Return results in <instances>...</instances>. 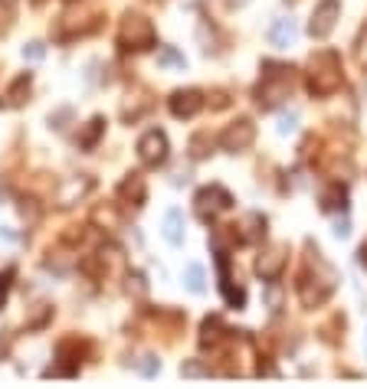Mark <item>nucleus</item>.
Here are the masks:
<instances>
[{"instance_id": "dca6fc26", "label": "nucleus", "mask_w": 367, "mask_h": 389, "mask_svg": "<svg viewBox=\"0 0 367 389\" xmlns=\"http://www.w3.org/2000/svg\"><path fill=\"white\" fill-rule=\"evenodd\" d=\"M102 131H105V118H92L86 125V131L79 135V147H86V151H92L95 147V141L102 137Z\"/></svg>"}, {"instance_id": "20e7f679", "label": "nucleus", "mask_w": 367, "mask_h": 389, "mask_svg": "<svg viewBox=\"0 0 367 389\" xmlns=\"http://www.w3.org/2000/svg\"><path fill=\"white\" fill-rule=\"evenodd\" d=\"M168 151H171V144H168V135L151 128L148 135H141L138 141V161L145 164V167H161L168 161Z\"/></svg>"}, {"instance_id": "aec40b11", "label": "nucleus", "mask_w": 367, "mask_h": 389, "mask_svg": "<svg viewBox=\"0 0 367 389\" xmlns=\"http://www.w3.org/2000/svg\"><path fill=\"white\" fill-rule=\"evenodd\" d=\"M138 370L145 373V376H158V373H161V360H158V356H141V363H138Z\"/></svg>"}, {"instance_id": "bb28decb", "label": "nucleus", "mask_w": 367, "mask_h": 389, "mask_svg": "<svg viewBox=\"0 0 367 389\" xmlns=\"http://www.w3.org/2000/svg\"><path fill=\"white\" fill-rule=\"evenodd\" d=\"M0 242H17V232L7 226H0Z\"/></svg>"}, {"instance_id": "4be33fe9", "label": "nucleus", "mask_w": 367, "mask_h": 389, "mask_svg": "<svg viewBox=\"0 0 367 389\" xmlns=\"http://www.w3.org/2000/svg\"><path fill=\"white\" fill-rule=\"evenodd\" d=\"M295 128H299V115H295V111H289V115L279 118V135H292Z\"/></svg>"}, {"instance_id": "a878e982", "label": "nucleus", "mask_w": 367, "mask_h": 389, "mask_svg": "<svg viewBox=\"0 0 367 389\" xmlns=\"http://www.w3.org/2000/svg\"><path fill=\"white\" fill-rule=\"evenodd\" d=\"M358 62H361V66H367V30L361 33V40H358Z\"/></svg>"}, {"instance_id": "c85d7f7f", "label": "nucleus", "mask_w": 367, "mask_h": 389, "mask_svg": "<svg viewBox=\"0 0 367 389\" xmlns=\"http://www.w3.org/2000/svg\"><path fill=\"white\" fill-rule=\"evenodd\" d=\"M361 265H364V269H367V246L361 249Z\"/></svg>"}, {"instance_id": "9d476101", "label": "nucleus", "mask_w": 367, "mask_h": 389, "mask_svg": "<svg viewBox=\"0 0 367 389\" xmlns=\"http://www.w3.org/2000/svg\"><path fill=\"white\" fill-rule=\"evenodd\" d=\"M295 40H299V23H295V20L292 17L273 20V26H269V43H273L275 50H289Z\"/></svg>"}, {"instance_id": "f257e3e1", "label": "nucleus", "mask_w": 367, "mask_h": 389, "mask_svg": "<svg viewBox=\"0 0 367 389\" xmlns=\"http://www.w3.org/2000/svg\"><path fill=\"white\" fill-rule=\"evenodd\" d=\"M341 85V60L334 52H318L308 72V89L315 95H332Z\"/></svg>"}, {"instance_id": "412c9836", "label": "nucleus", "mask_w": 367, "mask_h": 389, "mask_svg": "<svg viewBox=\"0 0 367 389\" xmlns=\"http://www.w3.org/2000/svg\"><path fill=\"white\" fill-rule=\"evenodd\" d=\"M43 56H46V46H43V43H26V46H23V60L40 62Z\"/></svg>"}, {"instance_id": "b1692460", "label": "nucleus", "mask_w": 367, "mask_h": 389, "mask_svg": "<svg viewBox=\"0 0 367 389\" xmlns=\"http://www.w3.org/2000/svg\"><path fill=\"white\" fill-rule=\"evenodd\" d=\"M131 288H135V295H138V298H145V291H148V288H145V278H141L138 271H135V275H131V278H128V291H131Z\"/></svg>"}, {"instance_id": "a211bd4d", "label": "nucleus", "mask_w": 367, "mask_h": 389, "mask_svg": "<svg viewBox=\"0 0 367 389\" xmlns=\"http://www.w3.org/2000/svg\"><path fill=\"white\" fill-rule=\"evenodd\" d=\"M344 200H348V196H344L341 186H332V190H328V193L322 196V210H338V206L344 210V206H348Z\"/></svg>"}, {"instance_id": "5701e85b", "label": "nucleus", "mask_w": 367, "mask_h": 389, "mask_svg": "<svg viewBox=\"0 0 367 389\" xmlns=\"http://www.w3.org/2000/svg\"><path fill=\"white\" fill-rule=\"evenodd\" d=\"M180 376H207V366L197 363V360H187V363H180Z\"/></svg>"}, {"instance_id": "1a4fd4ad", "label": "nucleus", "mask_w": 367, "mask_h": 389, "mask_svg": "<svg viewBox=\"0 0 367 389\" xmlns=\"http://www.w3.org/2000/svg\"><path fill=\"white\" fill-rule=\"evenodd\" d=\"M285 262H289L285 246H273V249H265V252L256 259V271L263 275V281H275L282 275V269H285Z\"/></svg>"}, {"instance_id": "4468645a", "label": "nucleus", "mask_w": 367, "mask_h": 389, "mask_svg": "<svg viewBox=\"0 0 367 389\" xmlns=\"http://www.w3.org/2000/svg\"><path fill=\"white\" fill-rule=\"evenodd\" d=\"M119 196L121 200H128L131 206H141L148 196V186H145V177L141 174H128V177L119 184Z\"/></svg>"}, {"instance_id": "f3484780", "label": "nucleus", "mask_w": 367, "mask_h": 389, "mask_svg": "<svg viewBox=\"0 0 367 389\" xmlns=\"http://www.w3.org/2000/svg\"><path fill=\"white\" fill-rule=\"evenodd\" d=\"M158 66H164V69H184V66H187V60H184V52L174 50V46H161V50H158Z\"/></svg>"}, {"instance_id": "7ed1b4c3", "label": "nucleus", "mask_w": 367, "mask_h": 389, "mask_svg": "<svg viewBox=\"0 0 367 389\" xmlns=\"http://www.w3.org/2000/svg\"><path fill=\"white\" fill-rule=\"evenodd\" d=\"M194 206H197V216H200V220H217L220 213H226L233 206V196L226 193L223 186L210 184V186H204V190H197Z\"/></svg>"}, {"instance_id": "393cba45", "label": "nucleus", "mask_w": 367, "mask_h": 389, "mask_svg": "<svg viewBox=\"0 0 367 389\" xmlns=\"http://www.w3.org/2000/svg\"><path fill=\"white\" fill-rule=\"evenodd\" d=\"M334 236H338V239H348V236H351V222H348V220H334Z\"/></svg>"}, {"instance_id": "c756f323", "label": "nucleus", "mask_w": 367, "mask_h": 389, "mask_svg": "<svg viewBox=\"0 0 367 389\" xmlns=\"http://www.w3.org/2000/svg\"><path fill=\"white\" fill-rule=\"evenodd\" d=\"M226 4H233V7H243V4H249V0H226Z\"/></svg>"}, {"instance_id": "cd10ccee", "label": "nucleus", "mask_w": 367, "mask_h": 389, "mask_svg": "<svg viewBox=\"0 0 367 389\" xmlns=\"http://www.w3.org/2000/svg\"><path fill=\"white\" fill-rule=\"evenodd\" d=\"M223 105H226V95L217 92V95H214V108H223Z\"/></svg>"}, {"instance_id": "423d86ee", "label": "nucleus", "mask_w": 367, "mask_h": 389, "mask_svg": "<svg viewBox=\"0 0 367 389\" xmlns=\"http://www.w3.org/2000/svg\"><path fill=\"white\" fill-rule=\"evenodd\" d=\"M338 17H341V4L338 0H322L308 20V36L312 40H324V36H332V30L338 26Z\"/></svg>"}, {"instance_id": "f03ea898", "label": "nucleus", "mask_w": 367, "mask_h": 389, "mask_svg": "<svg viewBox=\"0 0 367 389\" xmlns=\"http://www.w3.org/2000/svg\"><path fill=\"white\" fill-rule=\"evenodd\" d=\"M119 46L121 50H151L154 46V26L148 17L141 13H128L121 20V30H119Z\"/></svg>"}, {"instance_id": "f8f14e48", "label": "nucleus", "mask_w": 367, "mask_h": 389, "mask_svg": "<svg viewBox=\"0 0 367 389\" xmlns=\"http://www.w3.org/2000/svg\"><path fill=\"white\" fill-rule=\"evenodd\" d=\"M89 190H92V177H72V180H66V184L60 186L56 203H60V206H72V203H79Z\"/></svg>"}, {"instance_id": "39448f33", "label": "nucleus", "mask_w": 367, "mask_h": 389, "mask_svg": "<svg viewBox=\"0 0 367 389\" xmlns=\"http://www.w3.org/2000/svg\"><path fill=\"white\" fill-rule=\"evenodd\" d=\"M285 72H292V69H275V72H265L263 85H259V105L263 108H275V105L285 98V92H289V85H292V76H285Z\"/></svg>"}, {"instance_id": "6e6552de", "label": "nucleus", "mask_w": 367, "mask_h": 389, "mask_svg": "<svg viewBox=\"0 0 367 389\" xmlns=\"http://www.w3.org/2000/svg\"><path fill=\"white\" fill-rule=\"evenodd\" d=\"M168 108H171L174 118H194L197 111L204 108V95L197 92V89H177L168 98Z\"/></svg>"}, {"instance_id": "6ab92c4d", "label": "nucleus", "mask_w": 367, "mask_h": 389, "mask_svg": "<svg viewBox=\"0 0 367 389\" xmlns=\"http://www.w3.org/2000/svg\"><path fill=\"white\" fill-rule=\"evenodd\" d=\"M200 344H220V321L217 317H210V321H204V337H200Z\"/></svg>"}, {"instance_id": "2eb2a0df", "label": "nucleus", "mask_w": 367, "mask_h": 389, "mask_svg": "<svg viewBox=\"0 0 367 389\" xmlns=\"http://www.w3.org/2000/svg\"><path fill=\"white\" fill-rule=\"evenodd\" d=\"M184 285H187L190 295H204L207 288V275H204V265H187V271H184Z\"/></svg>"}, {"instance_id": "9b49d317", "label": "nucleus", "mask_w": 367, "mask_h": 389, "mask_svg": "<svg viewBox=\"0 0 367 389\" xmlns=\"http://www.w3.org/2000/svg\"><path fill=\"white\" fill-rule=\"evenodd\" d=\"M30 89H33V76L23 72L20 79H13V85H10L7 92L0 95V108H20V105H26L30 102Z\"/></svg>"}, {"instance_id": "0eeeda50", "label": "nucleus", "mask_w": 367, "mask_h": 389, "mask_svg": "<svg viewBox=\"0 0 367 389\" xmlns=\"http://www.w3.org/2000/svg\"><path fill=\"white\" fill-rule=\"evenodd\" d=\"M256 141V125L249 118H239L233 121L226 131L220 135V144H223V151H230V154H239V151H246L249 144Z\"/></svg>"}, {"instance_id": "ddd939ff", "label": "nucleus", "mask_w": 367, "mask_h": 389, "mask_svg": "<svg viewBox=\"0 0 367 389\" xmlns=\"http://www.w3.org/2000/svg\"><path fill=\"white\" fill-rule=\"evenodd\" d=\"M161 232L171 246H180L184 242V232H187V220L180 210H168L164 213V222H161Z\"/></svg>"}]
</instances>
